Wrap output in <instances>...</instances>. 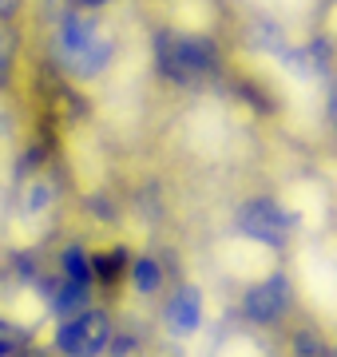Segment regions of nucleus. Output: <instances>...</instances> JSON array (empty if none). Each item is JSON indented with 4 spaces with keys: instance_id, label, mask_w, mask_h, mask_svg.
<instances>
[{
    "instance_id": "obj_6",
    "label": "nucleus",
    "mask_w": 337,
    "mask_h": 357,
    "mask_svg": "<svg viewBox=\"0 0 337 357\" xmlns=\"http://www.w3.org/2000/svg\"><path fill=\"white\" fill-rule=\"evenodd\" d=\"M163 321H167L171 337H179V342L195 337V333L203 330V290H198V286L175 290V298H171L167 310H163Z\"/></svg>"
},
{
    "instance_id": "obj_18",
    "label": "nucleus",
    "mask_w": 337,
    "mask_h": 357,
    "mask_svg": "<svg viewBox=\"0 0 337 357\" xmlns=\"http://www.w3.org/2000/svg\"><path fill=\"white\" fill-rule=\"evenodd\" d=\"M0 333H4V321H0Z\"/></svg>"
},
{
    "instance_id": "obj_11",
    "label": "nucleus",
    "mask_w": 337,
    "mask_h": 357,
    "mask_svg": "<svg viewBox=\"0 0 337 357\" xmlns=\"http://www.w3.org/2000/svg\"><path fill=\"white\" fill-rule=\"evenodd\" d=\"M56 203V191L48 178H32L24 187V215H48Z\"/></svg>"
},
{
    "instance_id": "obj_9",
    "label": "nucleus",
    "mask_w": 337,
    "mask_h": 357,
    "mask_svg": "<svg viewBox=\"0 0 337 357\" xmlns=\"http://www.w3.org/2000/svg\"><path fill=\"white\" fill-rule=\"evenodd\" d=\"M60 278H72V282H84V286H91V255L84 250V246H64L60 250Z\"/></svg>"
},
{
    "instance_id": "obj_4",
    "label": "nucleus",
    "mask_w": 337,
    "mask_h": 357,
    "mask_svg": "<svg viewBox=\"0 0 337 357\" xmlns=\"http://www.w3.org/2000/svg\"><path fill=\"white\" fill-rule=\"evenodd\" d=\"M294 222H298V218L290 215L278 199H266V195H262V199H246V203L238 206V215H234L238 234L250 238V243L266 246V250H282V246H290Z\"/></svg>"
},
{
    "instance_id": "obj_1",
    "label": "nucleus",
    "mask_w": 337,
    "mask_h": 357,
    "mask_svg": "<svg viewBox=\"0 0 337 357\" xmlns=\"http://www.w3.org/2000/svg\"><path fill=\"white\" fill-rule=\"evenodd\" d=\"M56 56H60L64 72L79 79H95L116 60V36L100 24V16L91 8L68 4L56 20Z\"/></svg>"
},
{
    "instance_id": "obj_19",
    "label": "nucleus",
    "mask_w": 337,
    "mask_h": 357,
    "mask_svg": "<svg viewBox=\"0 0 337 357\" xmlns=\"http://www.w3.org/2000/svg\"><path fill=\"white\" fill-rule=\"evenodd\" d=\"M329 357H337V354H329Z\"/></svg>"
},
{
    "instance_id": "obj_12",
    "label": "nucleus",
    "mask_w": 337,
    "mask_h": 357,
    "mask_svg": "<svg viewBox=\"0 0 337 357\" xmlns=\"http://www.w3.org/2000/svg\"><path fill=\"white\" fill-rule=\"evenodd\" d=\"M13 56H16V36H13V28L0 20V84L13 72Z\"/></svg>"
},
{
    "instance_id": "obj_8",
    "label": "nucleus",
    "mask_w": 337,
    "mask_h": 357,
    "mask_svg": "<svg viewBox=\"0 0 337 357\" xmlns=\"http://www.w3.org/2000/svg\"><path fill=\"white\" fill-rule=\"evenodd\" d=\"M127 282H131V290L139 294V298H151V294L163 290V266H159L155 258H131L127 262Z\"/></svg>"
},
{
    "instance_id": "obj_15",
    "label": "nucleus",
    "mask_w": 337,
    "mask_h": 357,
    "mask_svg": "<svg viewBox=\"0 0 337 357\" xmlns=\"http://www.w3.org/2000/svg\"><path fill=\"white\" fill-rule=\"evenodd\" d=\"M16 4H20V0H0V20H8V16L16 13Z\"/></svg>"
},
{
    "instance_id": "obj_2",
    "label": "nucleus",
    "mask_w": 337,
    "mask_h": 357,
    "mask_svg": "<svg viewBox=\"0 0 337 357\" xmlns=\"http://www.w3.org/2000/svg\"><path fill=\"white\" fill-rule=\"evenodd\" d=\"M159 72L175 84H195L219 72V48L207 36L163 32L159 36Z\"/></svg>"
},
{
    "instance_id": "obj_14",
    "label": "nucleus",
    "mask_w": 337,
    "mask_h": 357,
    "mask_svg": "<svg viewBox=\"0 0 337 357\" xmlns=\"http://www.w3.org/2000/svg\"><path fill=\"white\" fill-rule=\"evenodd\" d=\"M16 354H20V345H16L13 337H8V330H4L0 333V357H16Z\"/></svg>"
},
{
    "instance_id": "obj_17",
    "label": "nucleus",
    "mask_w": 337,
    "mask_h": 357,
    "mask_svg": "<svg viewBox=\"0 0 337 357\" xmlns=\"http://www.w3.org/2000/svg\"><path fill=\"white\" fill-rule=\"evenodd\" d=\"M329 119H334V128H337V79H334V91H329Z\"/></svg>"
},
{
    "instance_id": "obj_13",
    "label": "nucleus",
    "mask_w": 337,
    "mask_h": 357,
    "mask_svg": "<svg viewBox=\"0 0 337 357\" xmlns=\"http://www.w3.org/2000/svg\"><path fill=\"white\" fill-rule=\"evenodd\" d=\"M107 357H139V342L131 333H116L111 345H107Z\"/></svg>"
},
{
    "instance_id": "obj_7",
    "label": "nucleus",
    "mask_w": 337,
    "mask_h": 357,
    "mask_svg": "<svg viewBox=\"0 0 337 357\" xmlns=\"http://www.w3.org/2000/svg\"><path fill=\"white\" fill-rule=\"evenodd\" d=\"M48 306H52L56 318H72V314H79V310L91 306V286L72 282V278H60L52 290H48Z\"/></svg>"
},
{
    "instance_id": "obj_10",
    "label": "nucleus",
    "mask_w": 337,
    "mask_h": 357,
    "mask_svg": "<svg viewBox=\"0 0 337 357\" xmlns=\"http://www.w3.org/2000/svg\"><path fill=\"white\" fill-rule=\"evenodd\" d=\"M127 250H107V255H95L91 258V278L100 282H119L127 278Z\"/></svg>"
},
{
    "instance_id": "obj_3",
    "label": "nucleus",
    "mask_w": 337,
    "mask_h": 357,
    "mask_svg": "<svg viewBox=\"0 0 337 357\" xmlns=\"http://www.w3.org/2000/svg\"><path fill=\"white\" fill-rule=\"evenodd\" d=\"M111 337H116L111 314L88 306L79 314H72V318H60V326H56V354L60 357H104Z\"/></svg>"
},
{
    "instance_id": "obj_16",
    "label": "nucleus",
    "mask_w": 337,
    "mask_h": 357,
    "mask_svg": "<svg viewBox=\"0 0 337 357\" xmlns=\"http://www.w3.org/2000/svg\"><path fill=\"white\" fill-rule=\"evenodd\" d=\"M72 4H79V8H91V13H100L107 0H72Z\"/></svg>"
},
{
    "instance_id": "obj_5",
    "label": "nucleus",
    "mask_w": 337,
    "mask_h": 357,
    "mask_svg": "<svg viewBox=\"0 0 337 357\" xmlns=\"http://www.w3.org/2000/svg\"><path fill=\"white\" fill-rule=\"evenodd\" d=\"M290 302H294L290 278L285 274H270V278H258L242 294V314H246L250 326H274V321L285 318Z\"/></svg>"
}]
</instances>
